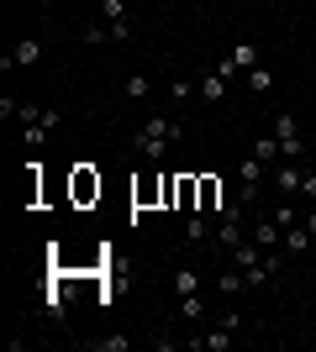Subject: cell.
Returning a JSON list of instances; mask_svg holds the SVG:
<instances>
[{
	"label": "cell",
	"mask_w": 316,
	"mask_h": 352,
	"mask_svg": "<svg viewBox=\"0 0 316 352\" xmlns=\"http://www.w3.org/2000/svg\"><path fill=\"white\" fill-rule=\"evenodd\" d=\"M132 142H137V153H143L148 163H164V158H169V147L180 142V121H169V116H148L143 126H137Z\"/></svg>",
	"instance_id": "obj_1"
},
{
	"label": "cell",
	"mask_w": 316,
	"mask_h": 352,
	"mask_svg": "<svg viewBox=\"0 0 316 352\" xmlns=\"http://www.w3.org/2000/svg\"><path fill=\"white\" fill-rule=\"evenodd\" d=\"M253 63H258V47H253V43H232V53L222 58V69H216V74L232 85V79H238V74H248Z\"/></svg>",
	"instance_id": "obj_2"
},
{
	"label": "cell",
	"mask_w": 316,
	"mask_h": 352,
	"mask_svg": "<svg viewBox=\"0 0 316 352\" xmlns=\"http://www.w3.org/2000/svg\"><path fill=\"white\" fill-rule=\"evenodd\" d=\"M269 174H274V190L285 195V200H290V195H301V184H306V168H295L290 158H285V163H274Z\"/></svg>",
	"instance_id": "obj_3"
},
{
	"label": "cell",
	"mask_w": 316,
	"mask_h": 352,
	"mask_svg": "<svg viewBox=\"0 0 316 352\" xmlns=\"http://www.w3.org/2000/svg\"><path fill=\"white\" fill-rule=\"evenodd\" d=\"M242 236H248V232H242V210H222V221H216V248L232 252Z\"/></svg>",
	"instance_id": "obj_4"
},
{
	"label": "cell",
	"mask_w": 316,
	"mask_h": 352,
	"mask_svg": "<svg viewBox=\"0 0 316 352\" xmlns=\"http://www.w3.org/2000/svg\"><path fill=\"white\" fill-rule=\"evenodd\" d=\"M274 274H280V252H264L258 263H248V268H242V279L253 284V289H264V284H269Z\"/></svg>",
	"instance_id": "obj_5"
},
{
	"label": "cell",
	"mask_w": 316,
	"mask_h": 352,
	"mask_svg": "<svg viewBox=\"0 0 316 352\" xmlns=\"http://www.w3.org/2000/svg\"><path fill=\"white\" fill-rule=\"evenodd\" d=\"M248 236H253V242H258V248H285V226H280V221H274V216H264V221H253V232H248Z\"/></svg>",
	"instance_id": "obj_6"
},
{
	"label": "cell",
	"mask_w": 316,
	"mask_h": 352,
	"mask_svg": "<svg viewBox=\"0 0 316 352\" xmlns=\"http://www.w3.org/2000/svg\"><path fill=\"white\" fill-rule=\"evenodd\" d=\"M37 58H43V43H37V37H27V43H16L11 53L0 58V69H27V63H37Z\"/></svg>",
	"instance_id": "obj_7"
},
{
	"label": "cell",
	"mask_w": 316,
	"mask_h": 352,
	"mask_svg": "<svg viewBox=\"0 0 316 352\" xmlns=\"http://www.w3.org/2000/svg\"><path fill=\"white\" fill-rule=\"evenodd\" d=\"M264 168H269V163H264V158H253V153H248V158L238 163V174H242V206L253 200V190H258V174H264Z\"/></svg>",
	"instance_id": "obj_8"
},
{
	"label": "cell",
	"mask_w": 316,
	"mask_h": 352,
	"mask_svg": "<svg viewBox=\"0 0 316 352\" xmlns=\"http://www.w3.org/2000/svg\"><path fill=\"white\" fill-rule=\"evenodd\" d=\"M53 126H59V111H43V116H37V121L27 126V132H21V142H27V147H43Z\"/></svg>",
	"instance_id": "obj_9"
},
{
	"label": "cell",
	"mask_w": 316,
	"mask_h": 352,
	"mask_svg": "<svg viewBox=\"0 0 316 352\" xmlns=\"http://www.w3.org/2000/svg\"><path fill=\"white\" fill-rule=\"evenodd\" d=\"M200 216H211V210H222V184H216V179L211 174H200Z\"/></svg>",
	"instance_id": "obj_10"
},
{
	"label": "cell",
	"mask_w": 316,
	"mask_h": 352,
	"mask_svg": "<svg viewBox=\"0 0 316 352\" xmlns=\"http://www.w3.org/2000/svg\"><path fill=\"white\" fill-rule=\"evenodd\" d=\"M196 85H200V100H206V105H216L227 95V79H222V74H206V79H196Z\"/></svg>",
	"instance_id": "obj_11"
},
{
	"label": "cell",
	"mask_w": 316,
	"mask_h": 352,
	"mask_svg": "<svg viewBox=\"0 0 316 352\" xmlns=\"http://www.w3.org/2000/svg\"><path fill=\"white\" fill-rule=\"evenodd\" d=\"M253 158H264V163H269V168H274V163H280V158H285V153H280V137H258V142H253Z\"/></svg>",
	"instance_id": "obj_12"
},
{
	"label": "cell",
	"mask_w": 316,
	"mask_h": 352,
	"mask_svg": "<svg viewBox=\"0 0 316 352\" xmlns=\"http://www.w3.org/2000/svg\"><path fill=\"white\" fill-rule=\"evenodd\" d=\"M132 32H137V21H132V16H116V21H105V43H127Z\"/></svg>",
	"instance_id": "obj_13"
},
{
	"label": "cell",
	"mask_w": 316,
	"mask_h": 352,
	"mask_svg": "<svg viewBox=\"0 0 316 352\" xmlns=\"http://www.w3.org/2000/svg\"><path fill=\"white\" fill-rule=\"evenodd\" d=\"M248 89H253V95L274 89V74H269V63H253V69H248Z\"/></svg>",
	"instance_id": "obj_14"
},
{
	"label": "cell",
	"mask_w": 316,
	"mask_h": 352,
	"mask_svg": "<svg viewBox=\"0 0 316 352\" xmlns=\"http://www.w3.org/2000/svg\"><path fill=\"white\" fill-rule=\"evenodd\" d=\"M311 242H316V236L306 232V226H285V252H306Z\"/></svg>",
	"instance_id": "obj_15"
},
{
	"label": "cell",
	"mask_w": 316,
	"mask_h": 352,
	"mask_svg": "<svg viewBox=\"0 0 316 352\" xmlns=\"http://www.w3.org/2000/svg\"><path fill=\"white\" fill-rule=\"evenodd\" d=\"M148 89H153V79H148V74H132V79L121 85V95H127V100H148Z\"/></svg>",
	"instance_id": "obj_16"
},
{
	"label": "cell",
	"mask_w": 316,
	"mask_h": 352,
	"mask_svg": "<svg viewBox=\"0 0 316 352\" xmlns=\"http://www.w3.org/2000/svg\"><path fill=\"white\" fill-rule=\"evenodd\" d=\"M274 137H280V142H295V137H301V126H295V116H290V111H280V116H274Z\"/></svg>",
	"instance_id": "obj_17"
},
{
	"label": "cell",
	"mask_w": 316,
	"mask_h": 352,
	"mask_svg": "<svg viewBox=\"0 0 316 352\" xmlns=\"http://www.w3.org/2000/svg\"><path fill=\"white\" fill-rule=\"evenodd\" d=\"M180 316H185V321H200V316H206L200 294H180Z\"/></svg>",
	"instance_id": "obj_18"
},
{
	"label": "cell",
	"mask_w": 316,
	"mask_h": 352,
	"mask_svg": "<svg viewBox=\"0 0 316 352\" xmlns=\"http://www.w3.org/2000/svg\"><path fill=\"white\" fill-rule=\"evenodd\" d=\"M185 236H190V242H206V236H211V221L196 210V216H190V226H185Z\"/></svg>",
	"instance_id": "obj_19"
},
{
	"label": "cell",
	"mask_w": 316,
	"mask_h": 352,
	"mask_svg": "<svg viewBox=\"0 0 316 352\" xmlns=\"http://www.w3.org/2000/svg\"><path fill=\"white\" fill-rule=\"evenodd\" d=\"M200 347H211V352H227L232 347V337H227V326H216V331H211V337H196Z\"/></svg>",
	"instance_id": "obj_20"
},
{
	"label": "cell",
	"mask_w": 316,
	"mask_h": 352,
	"mask_svg": "<svg viewBox=\"0 0 316 352\" xmlns=\"http://www.w3.org/2000/svg\"><path fill=\"white\" fill-rule=\"evenodd\" d=\"M169 95H174V105H180V100H196L200 85H185V79H174V85H169Z\"/></svg>",
	"instance_id": "obj_21"
},
{
	"label": "cell",
	"mask_w": 316,
	"mask_h": 352,
	"mask_svg": "<svg viewBox=\"0 0 316 352\" xmlns=\"http://www.w3.org/2000/svg\"><path fill=\"white\" fill-rule=\"evenodd\" d=\"M196 268H180V274H174V289H180V294H196Z\"/></svg>",
	"instance_id": "obj_22"
},
{
	"label": "cell",
	"mask_w": 316,
	"mask_h": 352,
	"mask_svg": "<svg viewBox=\"0 0 316 352\" xmlns=\"http://www.w3.org/2000/svg\"><path fill=\"white\" fill-rule=\"evenodd\" d=\"M74 190H79V200H90V195H101V179L79 174V179H74Z\"/></svg>",
	"instance_id": "obj_23"
},
{
	"label": "cell",
	"mask_w": 316,
	"mask_h": 352,
	"mask_svg": "<svg viewBox=\"0 0 316 352\" xmlns=\"http://www.w3.org/2000/svg\"><path fill=\"white\" fill-rule=\"evenodd\" d=\"M95 347H101V352H127V347H132V337H101Z\"/></svg>",
	"instance_id": "obj_24"
},
{
	"label": "cell",
	"mask_w": 316,
	"mask_h": 352,
	"mask_svg": "<svg viewBox=\"0 0 316 352\" xmlns=\"http://www.w3.org/2000/svg\"><path fill=\"white\" fill-rule=\"evenodd\" d=\"M101 16H105V21H116V16H127V0H101Z\"/></svg>",
	"instance_id": "obj_25"
},
{
	"label": "cell",
	"mask_w": 316,
	"mask_h": 352,
	"mask_svg": "<svg viewBox=\"0 0 316 352\" xmlns=\"http://www.w3.org/2000/svg\"><path fill=\"white\" fill-rule=\"evenodd\" d=\"M238 289H248V279L242 274H222V294H238Z\"/></svg>",
	"instance_id": "obj_26"
},
{
	"label": "cell",
	"mask_w": 316,
	"mask_h": 352,
	"mask_svg": "<svg viewBox=\"0 0 316 352\" xmlns=\"http://www.w3.org/2000/svg\"><path fill=\"white\" fill-rule=\"evenodd\" d=\"M43 116V111H37V105H16V121H21V126H32V121Z\"/></svg>",
	"instance_id": "obj_27"
},
{
	"label": "cell",
	"mask_w": 316,
	"mask_h": 352,
	"mask_svg": "<svg viewBox=\"0 0 316 352\" xmlns=\"http://www.w3.org/2000/svg\"><path fill=\"white\" fill-rule=\"evenodd\" d=\"M85 43H105V21H90V27H85Z\"/></svg>",
	"instance_id": "obj_28"
},
{
	"label": "cell",
	"mask_w": 316,
	"mask_h": 352,
	"mask_svg": "<svg viewBox=\"0 0 316 352\" xmlns=\"http://www.w3.org/2000/svg\"><path fill=\"white\" fill-rule=\"evenodd\" d=\"M301 195H306V200H316V174H306V184H301Z\"/></svg>",
	"instance_id": "obj_29"
},
{
	"label": "cell",
	"mask_w": 316,
	"mask_h": 352,
	"mask_svg": "<svg viewBox=\"0 0 316 352\" xmlns=\"http://www.w3.org/2000/svg\"><path fill=\"white\" fill-rule=\"evenodd\" d=\"M306 232H311V236H316V210H311V216H306Z\"/></svg>",
	"instance_id": "obj_30"
}]
</instances>
